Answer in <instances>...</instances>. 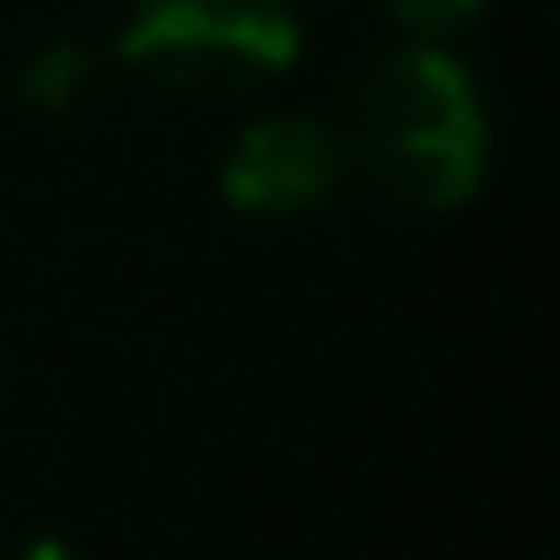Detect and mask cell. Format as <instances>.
<instances>
[{"instance_id":"cell-6","label":"cell","mask_w":560,"mask_h":560,"mask_svg":"<svg viewBox=\"0 0 560 560\" xmlns=\"http://www.w3.org/2000/svg\"><path fill=\"white\" fill-rule=\"evenodd\" d=\"M9 560H85V552H78L70 537H32V545H16Z\"/></svg>"},{"instance_id":"cell-5","label":"cell","mask_w":560,"mask_h":560,"mask_svg":"<svg viewBox=\"0 0 560 560\" xmlns=\"http://www.w3.org/2000/svg\"><path fill=\"white\" fill-rule=\"evenodd\" d=\"M392 9V24L407 32V39H453V32H468L491 0H384Z\"/></svg>"},{"instance_id":"cell-4","label":"cell","mask_w":560,"mask_h":560,"mask_svg":"<svg viewBox=\"0 0 560 560\" xmlns=\"http://www.w3.org/2000/svg\"><path fill=\"white\" fill-rule=\"evenodd\" d=\"M24 101L39 116H85L101 101V47L85 39H55L24 62Z\"/></svg>"},{"instance_id":"cell-3","label":"cell","mask_w":560,"mask_h":560,"mask_svg":"<svg viewBox=\"0 0 560 560\" xmlns=\"http://www.w3.org/2000/svg\"><path fill=\"white\" fill-rule=\"evenodd\" d=\"M346 177H353V170H346L338 124H323V116H254V124L231 139L215 185H223V200H231L238 215L277 223V215L323 208Z\"/></svg>"},{"instance_id":"cell-1","label":"cell","mask_w":560,"mask_h":560,"mask_svg":"<svg viewBox=\"0 0 560 560\" xmlns=\"http://www.w3.org/2000/svg\"><path fill=\"white\" fill-rule=\"evenodd\" d=\"M338 139H346V170H361L384 200L430 215L460 208L483 185V154H491L476 78L445 55V39H407L384 62H369Z\"/></svg>"},{"instance_id":"cell-2","label":"cell","mask_w":560,"mask_h":560,"mask_svg":"<svg viewBox=\"0 0 560 560\" xmlns=\"http://www.w3.org/2000/svg\"><path fill=\"white\" fill-rule=\"evenodd\" d=\"M116 62L154 93L238 101L300 62L292 0H131Z\"/></svg>"}]
</instances>
